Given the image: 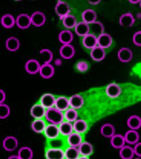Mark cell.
<instances>
[{
    "label": "cell",
    "instance_id": "1",
    "mask_svg": "<svg viewBox=\"0 0 141 159\" xmlns=\"http://www.w3.org/2000/svg\"><path fill=\"white\" fill-rule=\"evenodd\" d=\"M44 118L50 124L58 125L64 121V113L60 111L54 107L47 109L45 113Z\"/></svg>",
    "mask_w": 141,
    "mask_h": 159
},
{
    "label": "cell",
    "instance_id": "2",
    "mask_svg": "<svg viewBox=\"0 0 141 159\" xmlns=\"http://www.w3.org/2000/svg\"><path fill=\"white\" fill-rule=\"evenodd\" d=\"M55 12L60 20L70 14V7L69 4L64 1H58L55 6Z\"/></svg>",
    "mask_w": 141,
    "mask_h": 159
},
{
    "label": "cell",
    "instance_id": "3",
    "mask_svg": "<svg viewBox=\"0 0 141 159\" xmlns=\"http://www.w3.org/2000/svg\"><path fill=\"white\" fill-rule=\"evenodd\" d=\"M16 25L17 27L21 29H28L31 25V17L26 13H21L16 19Z\"/></svg>",
    "mask_w": 141,
    "mask_h": 159
},
{
    "label": "cell",
    "instance_id": "4",
    "mask_svg": "<svg viewBox=\"0 0 141 159\" xmlns=\"http://www.w3.org/2000/svg\"><path fill=\"white\" fill-rule=\"evenodd\" d=\"M2 145L6 151H14L18 147L19 142L17 139L13 136H7L3 139Z\"/></svg>",
    "mask_w": 141,
    "mask_h": 159
},
{
    "label": "cell",
    "instance_id": "5",
    "mask_svg": "<svg viewBox=\"0 0 141 159\" xmlns=\"http://www.w3.org/2000/svg\"><path fill=\"white\" fill-rule=\"evenodd\" d=\"M30 17H31V25L37 27L43 26L47 21V17L44 13L39 11L34 12Z\"/></svg>",
    "mask_w": 141,
    "mask_h": 159
},
{
    "label": "cell",
    "instance_id": "6",
    "mask_svg": "<svg viewBox=\"0 0 141 159\" xmlns=\"http://www.w3.org/2000/svg\"><path fill=\"white\" fill-rule=\"evenodd\" d=\"M59 53L62 58L69 60L74 57L75 50L71 44H62V46L60 47L59 50Z\"/></svg>",
    "mask_w": 141,
    "mask_h": 159
},
{
    "label": "cell",
    "instance_id": "7",
    "mask_svg": "<svg viewBox=\"0 0 141 159\" xmlns=\"http://www.w3.org/2000/svg\"><path fill=\"white\" fill-rule=\"evenodd\" d=\"M122 89L119 84L116 83H111L105 88V93L107 97L110 98H118L121 94Z\"/></svg>",
    "mask_w": 141,
    "mask_h": 159
},
{
    "label": "cell",
    "instance_id": "8",
    "mask_svg": "<svg viewBox=\"0 0 141 159\" xmlns=\"http://www.w3.org/2000/svg\"><path fill=\"white\" fill-rule=\"evenodd\" d=\"M44 136L46 137L48 140L58 138L60 135L58 125H54V124H48L45 127L43 132Z\"/></svg>",
    "mask_w": 141,
    "mask_h": 159
},
{
    "label": "cell",
    "instance_id": "9",
    "mask_svg": "<svg viewBox=\"0 0 141 159\" xmlns=\"http://www.w3.org/2000/svg\"><path fill=\"white\" fill-rule=\"evenodd\" d=\"M98 37V46L103 49L108 48L113 44V38L109 34L103 33Z\"/></svg>",
    "mask_w": 141,
    "mask_h": 159
},
{
    "label": "cell",
    "instance_id": "10",
    "mask_svg": "<svg viewBox=\"0 0 141 159\" xmlns=\"http://www.w3.org/2000/svg\"><path fill=\"white\" fill-rule=\"evenodd\" d=\"M55 101H56V97H55L53 94L47 93H44L40 98L39 103L46 109H49L54 107Z\"/></svg>",
    "mask_w": 141,
    "mask_h": 159
},
{
    "label": "cell",
    "instance_id": "11",
    "mask_svg": "<svg viewBox=\"0 0 141 159\" xmlns=\"http://www.w3.org/2000/svg\"><path fill=\"white\" fill-rule=\"evenodd\" d=\"M45 157L46 159H65L64 150L49 147L45 152Z\"/></svg>",
    "mask_w": 141,
    "mask_h": 159
},
{
    "label": "cell",
    "instance_id": "12",
    "mask_svg": "<svg viewBox=\"0 0 141 159\" xmlns=\"http://www.w3.org/2000/svg\"><path fill=\"white\" fill-rule=\"evenodd\" d=\"M41 64L36 59H30L25 63V69L29 74H36L39 73Z\"/></svg>",
    "mask_w": 141,
    "mask_h": 159
},
{
    "label": "cell",
    "instance_id": "13",
    "mask_svg": "<svg viewBox=\"0 0 141 159\" xmlns=\"http://www.w3.org/2000/svg\"><path fill=\"white\" fill-rule=\"evenodd\" d=\"M54 68L51 64H43L39 70V74L43 78L49 79L54 74Z\"/></svg>",
    "mask_w": 141,
    "mask_h": 159
},
{
    "label": "cell",
    "instance_id": "14",
    "mask_svg": "<svg viewBox=\"0 0 141 159\" xmlns=\"http://www.w3.org/2000/svg\"><path fill=\"white\" fill-rule=\"evenodd\" d=\"M119 24L123 27H131L135 22V19L131 13H125L119 17Z\"/></svg>",
    "mask_w": 141,
    "mask_h": 159
},
{
    "label": "cell",
    "instance_id": "15",
    "mask_svg": "<svg viewBox=\"0 0 141 159\" xmlns=\"http://www.w3.org/2000/svg\"><path fill=\"white\" fill-rule=\"evenodd\" d=\"M118 59L122 62H129L133 59V51L129 48L122 47L120 48L117 52Z\"/></svg>",
    "mask_w": 141,
    "mask_h": 159
},
{
    "label": "cell",
    "instance_id": "16",
    "mask_svg": "<svg viewBox=\"0 0 141 159\" xmlns=\"http://www.w3.org/2000/svg\"><path fill=\"white\" fill-rule=\"evenodd\" d=\"M47 109H45L41 104L39 103L34 104L31 108V110H30V113H31V116L34 119H43L45 116V113H46Z\"/></svg>",
    "mask_w": 141,
    "mask_h": 159
},
{
    "label": "cell",
    "instance_id": "17",
    "mask_svg": "<svg viewBox=\"0 0 141 159\" xmlns=\"http://www.w3.org/2000/svg\"><path fill=\"white\" fill-rule=\"evenodd\" d=\"M106 57V52L105 49L99 47V46L90 50V57L94 61L100 62L102 61Z\"/></svg>",
    "mask_w": 141,
    "mask_h": 159
},
{
    "label": "cell",
    "instance_id": "18",
    "mask_svg": "<svg viewBox=\"0 0 141 159\" xmlns=\"http://www.w3.org/2000/svg\"><path fill=\"white\" fill-rule=\"evenodd\" d=\"M82 44L85 48L92 50L98 46V37L92 33H89L83 37Z\"/></svg>",
    "mask_w": 141,
    "mask_h": 159
},
{
    "label": "cell",
    "instance_id": "19",
    "mask_svg": "<svg viewBox=\"0 0 141 159\" xmlns=\"http://www.w3.org/2000/svg\"><path fill=\"white\" fill-rule=\"evenodd\" d=\"M97 13L93 9H87L84 10L82 13V21L88 25L92 24L97 21Z\"/></svg>",
    "mask_w": 141,
    "mask_h": 159
},
{
    "label": "cell",
    "instance_id": "20",
    "mask_svg": "<svg viewBox=\"0 0 141 159\" xmlns=\"http://www.w3.org/2000/svg\"><path fill=\"white\" fill-rule=\"evenodd\" d=\"M123 136L125 138V143L129 144V145H134L135 144L139 142V134L138 131L136 130H131V129H130V130L127 131L125 135Z\"/></svg>",
    "mask_w": 141,
    "mask_h": 159
},
{
    "label": "cell",
    "instance_id": "21",
    "mask_svg": "<svg viewBox=\"0 0 141 159\" xmlns=\"http://www.w3.org/2000/svg\"><path fill=\"white\" fill-rule=\"evenodd\" d=\"M68 99L70 108L74 109L75 110L82 108L84 104V99L80 94H74Z\"/></svg>",
    "mask_w": 141,
    "mask_h": 159
},
{
    "label": "cell",
    "instance_id": "22",
    "mask_svg": "<svg viewBox=\"0 0 141 159\" xmlns=\"http://www.w3.org/2000/svg\"><path fill=\"white\" fill-rule=\"evenodd\" d=\"M58 38L60 43L62 44H69L73 41L74 34L70 30L65 29L59 33Z\"/></svg>",
    "mask_w": 141,
    "mask_h": 159
},
{
    "label": "cell",
    "instance_id": "23",
    "mask_svg": "<svg viewBox=\"0 0 141 159\" xmlns=\"http://www.w3.org/2000/svg\"><path fill=\"white\" fill-rule=\"evenodd\" d=\"M54 107L57 108L58 110L64 113L70 108L69 99L66 96H59L56 98Z\"/></svg>",
    "mask_w": 141,
    "mask_h": 159
},
{
    "label": "cell",
    "instance_id": "24",
    "mask_svg": "<svg viewBox=\"0 0 141 159\" xmlns=\"http://www.w3.org/2000/svg\"><path fill=\"white\" fill-rule=\"evenodd\" d=\"M83 142V138L81 134L73 132L67 137V143L69 147H78Z\"/></svg>",
    "mask_w": 141,
    "mask_h": 159
},
{
    "label": "cell",
    "instance_id": "25",
    "mask_svg": "<svg viewBox=\"0 0 141 159\" xmlns=\"http://www.w3.org/2000/svg\"><path fill=\"white\" fill-rule=\"evenodd\" d=\"M6 48L10 52H16L18 51L21 46L19 40L16 37H10L6 41Z\"/></svg>",
    "mask_w": 141,
    "mask_h": 159
},
{
    "label": "cell",
    "instance_id": "26",
    "mask_svg": "<svg viewBox=\"0 0 141 159\" xmlns=\"http://www.w3.org/2000/svg\"><path fill=\"white\" fill-rule=\"evenodd\" d=\"M80 156L89 157L92 155L93 147L91 143L86 141H83L78 147Z\"/></svg>",
    "mask_w": 141,
    "mask_h": 159
},
{
    "label": "cell",
    "instance_id": "27",
    "mask_svg": "<svg viewBox=\"0 0 141 159\" xmlns=\"http://www.w3.org/2000/svg\"><path fill=\"white\" fill-rule=\"evenodd\" d=\"M74 132L79 134H84L87 131L88 129V125L86 121L84 119H77L73 123Z\"/></svg>",
    "mask_w": 141,
    "mask_h": 159
},
{
    "label": "cell",
    "instance_id": "28",
    "mask_svg": "<svg viewBox=\"0 0 141 159\" xmlns=\"http://www.w3.org/2000/svg\"><path fill=\"white\" fill-rule=\"evenodd\" d=\"M58 129L60 135H62L64 137H68L74 132L72 123L66 121H64L58 125Z\"/></svg>",
    "mask_w": 141,
    "mask_h": 159
},
{
    "label": "cell",
    "instance_id": "29",
    "mask_svg": "<svg viewBox=\"0 0 141 159\" xmlns=\"http://www.w3.org/2000/svg\"><path fill=\"white\" fill-rule=\"evenodd\" d=\"M74 31L75 34H78V36L84 37L87 35L88 34L90 33L89 25L83 21L78 22L74 27Z\"/></svg>",
    "mask_w": 141,
    "mask_h": 159
},
{
    "label": "cell",
    "instance_id": "30",
    "mask_svg": "<svg viewBox=\"0 0 141 159\" xmlns=\"http://www.w3.org/2000/svg\"><path fill=\"white\" fill-rule=\"evenodd\" d=\"M110 143L111 146L117 149L121 148L123 146L125 145V141L124 136L120 134H116L110 138Z\"/></svg>",
    "mask_w": 141,
    "mask_h": 159
},
{
    "label": "cell",
    "instance_id": "31",
    "mask_svg": "<svg viewBox=\"0 0 141 159\" xmlns=\"http://www.w3.org/2000/svg\"><path fill=\"white\" fill-rule=\"evenodd\" d=\"M101 134L105 138L112 137L115 134V127L111 123H105L100 129Z\"/></svg>",
    "mask_w": 141,
    "mask_h": 159
},
{
    "label": "cell",
    "instance_id": "32",
    "mask_svg": "<svg viewBox=\"0 0 141 159\" xmlns=\"http://www.w3.org/2000/svg\"><path fill=\"white\" fill-rule=\"evenodd\" d=\"M2 25L6 29H11L16 25V18L11 14H5L1 18Z\"/></svg>",
    "mask_w": 141,
    "mask_h": 159
},
{
    "label": "cell",
    "instance_id": "33",
    "mask_svg": "<svg viewBox=\"0 0 141 159\" xmlns=\"http://www.w3.org/2000/svg\"><path fill=\"white\" fill-rule=\"evenodd\" d=\"M47 124L43 119H34L31 123L32 130L37 133H43Z\"/></svg>",
    "mask_w": 141,
    "mask_h": 159
},
{
    "label": "cell",
    "instance_id": "34",
    "mask_svg": "<svg viewBox=\"0 0 141 159\" xmlns=\"http://www.w3.org/2000/svg\"><path fill=\"white\" fill-rule=\"evenodd\" d=\"M127 125L131 130L137 131L141 126V119L139 116L136 115L130 116L127 119Z\"/></svg>",
    "mask_w": 141,
    "mask_h": 159
},
{
    "label": "cell",
    "instance_id": "35",
    "mask_svg": "<svg viewBox=\"0 0 141 159\" xmlns=\"http://www.w3.org/2000/svg\"><path fill=\"white\" fill-rule=\"evenodd\" d=\"M119 156L122 159H133L134 153L133 148L129 145H125L119 149Z\"/></svg>",
    "mask_w": 141,
    "mask_h": 159
},
{
    "label": "cell",
    "instance_id": "36",
    "mask_svg": "<svg viewBox=\"0 0 141 159\" xmlns=\"http://www.w3.org/2000/svg\"><path fill=\"white\" fill-rule=\"evenodd\" d=\"M63 25L66 27L68 30L70 29H74L75 26L78 23L77 19L74 15L69 14L67 16L64 17L62 19Z\"/></svg>",
    "mask_w": 141,
    "mask_h": 159
},
{
    "label": "cell",
    "instance_id": "37",
    "mask_svg": "<svg viewBox=\"0 0 141 159\" xmlns=\"http://www.w3.org/2000/svg\"><path fill=\"white\" fill-rule=\"evenodd\" d=\"M89 25L90 31H92L93 32V33H92V34H94V35H95V36H96V34H98V35L99 36L101 34L105 33L104 32L105 31V27L102 22L96 21L94 23Z\"/></svg>",
    "mask_w": 141,
    "mask_h": 159
},
{
    "label": "cell",
    "instance_id": "38",
    "mask_svg": "<svg viewBox=\"0 0 141 159\" xmlns=\"http://www.w3.org/2000/svg\"><path fill=\"white\" fill-rule=\"evenodd\" d=\"M17 155L20 159H32L33 158V151L29 147H23L19 148Z\"/></svg>",
    "mask_w": 141,
    "mask_h": 159
},
{
    "label": "cell",
    "instance_id": "39",
    "mask_svg": "<svg viewBox=\"0 0 141 159\" xmlns=\"http://www.w3.org/2000/svg\"><path fill=\"white\" fill-rule=\"evenodd\" d=\"M80 157L77 147H68L64 150L65 159H78Z\"/></svg>",
    "mask_w": 141,
    "mask_h": 159
},
{
    "label": "cell",
    "instance_id": "40",
    "mask_svg": "<svg viewBox=\"0 0 141 159\" xmlns=\"http://www.w3.org/2000/svg\"><path fill=\"white\" fill-rule=\"evenodd\" d=\"M64 120L73 123L75 121H76L78 119V113L75 109L72 108H69L64 112Z\"/></svg>",
    "mask_w": 141,
    "mask_h": 159
},
{
    "label": "cell",
    "instance_id": "41",
    "mask_svg": "<svg viewBox=\"0 0 141 159\" xmlns=\"http://www.w3.org/2000/svg\"><path fill=\"white\" fill-rule=\"evenodd\" d=\"M39 54L43 59V64H50L52 61L54 55L50 49L43 48L39 51Z\"/></svg>",
    "mask_w": 141,
    "mask_h": 159
},
{
    "label": "cell",
    "instance_id": "42",
    "mask_svg": "<svg viewBox=\"0 0 141 159\" xmlns=\"http://www.w3.org/2000/svg\"><path fill=\"white\" fill-rule=\"evenodd\" d=\"M11 113V109L6 103L0 104V119H4L7 118Z\"/></svg>",
    "mask_w": 141,
    "mask_h": 159
},
{
    "label": "cell",
    "instance_id": "43",
    "mask_svg": "<svg viewBox=\"0 0 141 159\" xmlns=\"http://www.w3.org/2000/svg\"><path fill=\"white\" fill-rule=\"evenodd\" d=\"M49 145L50 148H62L64 145V142L61 139L56 138L52 139V140H49Z\"/></svg>",
    "mask_w": 141,
    "mask_h": 159
},
{
    "label": "cell",
    "instance_id": "44",
    "mask_svg": "<svg viewBox=\"0 0 141 159\" xmlns=\"http://www.w3.org/2000/svg\"><path fill=\"white\" fill-rule=\"evenodd\" d=\"M76 68H77L78 71L81 72H85L88 70L89 65H88V64L87 62L80 61L76 64Z\"/></svg>",
    "mask_w": 141,
    "mask_h": 159
},
{
    "label": "cell",
    "instance_id": "45",
    "mask_svg": "<svg viewBox=\"0 0 141 159\" xmlns=\"http://www.w3.org/2000/svg\"><path fill=\"white\" fill-rule=\"evenodd\" d=\"M133 42L136 46L139 47L141 46V31H139L133 34Z\"/></svg>",
    "mask_w": 141,
    "mask_h": 159
},
{
    "label": "cell",
    "instance_id": "46",
    "mask_svg": "<svg viewBox=\"0 0 141 159\" xmlns=\"http://www.w3.org/2000/svg\"><path fill=\"white\" fill-rule=\"evenodd\" d=\"M140 147H141V143L140 142L135 144L133 148V151L134 153V155L137 156L138 157H141V151H140Z\"/></svg>",
    "mask_w": 141,
    "mask_h": 159
},
{
    "label": "cell",
    "instance_id": "47",
    "mask_svg": "<svg viewBox=\"0 0 141 159\" xmlns=\"http://www.w3.org/2000/svg\"><path fill=\"white\" fill-rule=\"evenodd\" d=\"M6 94L3 89H0V104L3 103L4 102L6 101Z\"/></svg>",
    "mask_w": 141,
    "mask_h": 159
},
{
    "label": "cell",
    "instance_id": "48",
    "mask_svg": "<svg viewBox=\"0 0 141 159\" xmlns=\"http://www.w3.org/2000/svg\"><path fill=\"white\" fill-rule=\"evenodd\" d=\"M54 64L57 66H60L62 64V61L61 58H57L54 61Z\"/></svg>",
    "mask_w": 141,
    "mask_h": 159
},
{
    "label": "cell",
    "instance_id": "49",
    "mask_svg": "<svg viewBox=\"0 0 141 159\" xmlns=\"http://www.w3.org/2000/svg\"><path fill=\"white\" fill-rule=\"evenodd\" d=\"M88 3L92 5V6H97L98 4L100 3V1H95V2H92V1H88Z\"/></svg>",
    "mask_w": 141,
    "mask_h": 159
},
{
    "label": "cell",
    "instance_id": "50",
    "mask_svg": "<svg viewBox=\"0 0 141 159\" xmlns=\"http://www.w3.org/2000/svg\"><path fill=\"white\" fill-rule=\"evenodd\" d=\"M141 1L140 0H136V1H132V0H130L129 3H132V4H138V3H140Z\"/></svg>",
    "mask_w": 141,
    "mask_h": 159
},
{
    "label": "cell",
    "instance_id": "51",
    "mask_svg": "<svg viewBox=\"0 0 141 159\" xmlns=\"http://www.w3.org/2000/svg\"><path fill=\"white\" fill-rule=\"evenodd\" d=\"M7 159H20L17 155H11L7 158Z\"/></svg>",
    "mask_w": 141,
    "mask_h": 159
},
{
    "label": "cell",
    "instance_id": "52",
    "mask_svg": "<svg viewBox=\"0 0 141 159\" xmlns=\"http://www.w3.org/2000/svg\"><path fill=\"white\" fill-rule=\"evenodd\" d=\"M78 159H89V157H84V156H80Z\"/></svg>",
    "mask_w": 141,
    "mask_h": 159
},
{
    "label": "cell",
    "instance_id": "53",
    "mask_svg": "<svg viewBox=\"0 0 141 159\" xmlns=\"http://www.w3.org/2000/svg\"><path fill=\"white\" fill-rule=\"evenodd\" d=\"M134 159H140V157H137V158H135Z\"/></svg>",
    "mask_w": 141,
    "mask_h": 159
}]
</instances>
